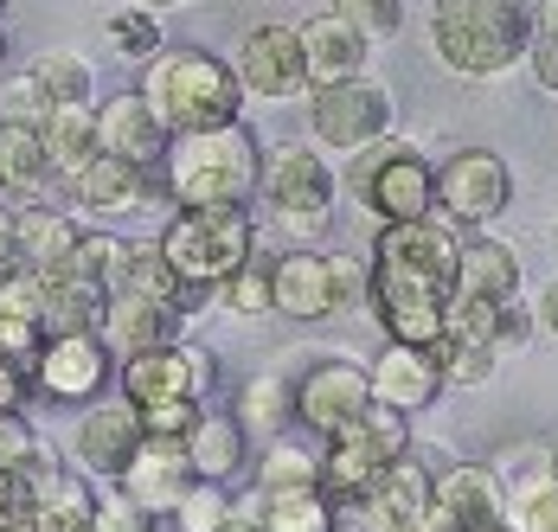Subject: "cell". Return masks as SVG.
Segmentation results:
<instances>
[{
  "label": "cell",
  "instance_id": "obj_30",
  "mask_svg": "<svg viewBox=\"0 0 558 532\" xmlns=\"http://www.w3.org/2000/svg\"><path fill=\"white\" fill-rule=\"evenodd\" d=\"M39 142H46V155H52V173H58V180L84 173L90 160L104 155V142H97V104L46 109V122H39Z\"/></svg>",
  "mask_w": 558,
  "mask_h": 532
},
{
  "label": "cell",
  "instance_id": "obj_59",
  "mask_svg": "<svg viewBox=\"0 0 558 532\" xmlns=\"http://www.w3.org/2000/svg\"><path fill=\"white\" fill-rule=\"evenodd\" d=\"M462 532H513L507 520H488V527H462Z\"/></svg>",
  "mask_w": 558,
  "mask_h": 532
},
{
  "label": "cell",
  "instance_id": "obj_28",
  "mask_svg": "<svg viewBox=\"0 0 558 532\" xmlns=\"http://www.w3.org/2000/svg\"><path fill=\"white\" fill-rule=\"evenodd\" d=\"M180 449H186V462H193L199 481H231L244 462H251V436H244V424H238L231 411H206V404H199V418L186 424Z\"/></svg>",
  "mask_w": 558,
  "mask_h": 532
},
{
  "label": "cell",
  "instance_id": "obj_46",
  "mask_svg": "<svg viewBox=\"0 0 558 532\" xmlns=\"http://www.w3.org/2000/svg\"><path fill=\"white\" fill-rule=\"evenodd\" d=\"M39 430L26 424V411H0V475H20L33 456H39Z\"/></svg>",
  "mask_w": 558,
  "mask_h": 532
},
{
  "label": "cell",
  "instance_id": "obj_24",
  "mask_svg": "<svg viewBox=\"0 0 558 532\" xmlns=\"http://www.w3.org/2000/svg\"><path fill=\"white\" fill-rule=\"evenodd\" d=\"M366 385H373V404L404 411V418H417V411H430V404L444 398L437 360H430L424 347H398V340H386V353L366 366Z\"/></svg>",
  "mask_w": 558,
  "mask_h": 532
},
{
  "label": "cell",
  "instance_id": "obj_56",
  "mask_svg": "<svg viewBox=\"0 0 558 532\" xmlns=\"http://www.w3.org/2000/svg\"><path fill=\"white\" fill-rule=\"evenodd\" d=\"M533 33H553L558 39V0H533Z\"/></svg>",
  "mask_w": 558,
  "mask_h": 532
},
{
  "label": "cell",
  "instance_id": "obj_41",
  "mask_svg": "<svg viewBox=\"0 0 558 532\" xmlns=\"http://www.w3.org/2000/svg\"><path fill=\"white\" fill-rule=\"evenodd\" d=\"M328 13H335V20H347L366 46H386V39H398V33H404V0H335Z\"/></svg>",
  "mask_w": 558,
  "mask_h": 532
},
{
  "label": "cell",
  "instance_id": "obj_50",
  "mask_svg": "<svg viewBox=\"0 0 558 532\" xmlns=\"http://www.w3.org/2000/svg\"><path fill=\"white\" fill-rule=\"evenodd\" d=\"M526 71H533L539 90H553L558 97V39L553 33H533V46H526Z\"/></svg>",
  "mask_w": 558,
  "mask_h": 532
},
{
  "label": "cell",
  "instance_id": "obj_32",
  "mask_svg": "<svg viewBox=\"0 0 558 532\" xmlns=\"http://www.w3.org/2000/svg\"><path fill=\"white\" fill-rule=\"evenodd\" d=\"M116 289H129V295H155V302H173V309H186L193 315V289L180 282L161 257V244L155 238H129V257H122V276H116Z\"/></svg>",
  "mask_w": 558,
  "mask_h": 532
},
{
  "label": "cell",
  "instance_id": "obj_47",
  "mask_svg": "<svg viewBox=\"0 0 558 532\" xmlns=\"http://www.w3.org/2000/svg\"><path fill=\"white\" fill-rule=\"evenodd\" d=\"M501 520H507L513 532H558V487H533V494L507 500Z\"/></svg>",
  "mask_w": 558,
  "mask_h": 532
},
{
  "label": "cell",
  "instance_id": "obj_20",
  "mask_svg": "<svg viewBox=\"0 0 558 532\" xmlns=\"http://www.w3.org/2000/svg\"><path fill=\"white\" fill-rule=\"evenodd\" d=\"M71 193L90 218H129V213H148V200H168L161 173L148 167H129L116 155H97L84 173H71Z\"/></svg>",
  "mask_w": 558,
  "mask_h": 532
},
{
  "label": "cell",
  "instance_id": "obj_5",
  "mask_svg": "<svg viewBox=\"0 0 558 532\" xmlns=\"http://www.w3.org/2000/svg\"><path fill=\"white\" fill-rule=\"evenodd\" d=\"M155 244L193 295H213L244 257H257V213L251 206H213V213L206 206H173Z\"/></svg>",
  "mask_w": 558,
  "mask_h": 532
},
{
  "label": "cell",
  "instance_id": "obj_34",
  "mask_svg": "<svg viewBox=\"0 0 558 532\" xmlns=\"http://www.w3.org/2000/svg\"><path fill=\"white\" fill-rule=\"evenodd\" d=\"M340 507L322 487H277L264 494V532H335Z\"/></svg>",
  "mask_w": 558,
  "mask_h": 532
},
{
  "label": "cell",
  "instance_id": "obj_15",
  "mask_svg": "<svg viewBox=\"0 0 558 532\" xmlns=\"http://www.w3.org/2000/svg\"><path fill=\"white\" fill-rule=\"evenodd\" d=\"M20 494H26L33 532H90L97 481L84 475V469H71V462H52V449H39L20 469Z\"/></svg>",
  "mask_w": 558,
  "mask_h": 532
},
{
  "label": "cell",
  "instance_id": "obj_57",
  "mask_svg": "<svg viewBox=\"0 0 558 532\" xmlns=\"http://www.w3.org/2000/svg\"><path fill=\"white\" fill-rule=\"evenodd\" d=\"M135 7H148V13H161V20H168V13H180V7H193V0H135Z\"/></svg>",
  "mask_w": 558,
  "mask_h": 532
},
{
  "label": "cell",
  "instance_id": "obj_52",
  "mask_svg": "<svg viewBox=\"0 0 558 532\" xmlns=\"http://www.w3.org/2000/svg\"><path fill=\"white\" fill-rule=\"evenodd\" d=\"M219 532H264V494L251 487L244 500H231V507H225V527H219Z\"/></svg>",
  "mask_w": 558,
  "mask_h": 532
},
{
  "label": "cell",
  "instance_id": "obj_53",
  "mask_svg": "<svg viewBox=\"0 0 558 532\" xmlns=\"http://www.w3.org/2000/svg\"><path fill=\"white\" fill-rule=\"evenodd\" d=\"M26 391H33V378H26V366L0 360V411H20V404H26Z\"/></svg>",
  "mask_w": 558,
  "mask_h": 532
},
{
  "label": "cell",
  "instance_id": "obj_31",
  "mask_svg": "<svg viewBox=\"0 0 558 532\" xmlns=\"http://www.w3.org/2000/svg\"><path fill=\"white\" fill-rule=\"evenodd\" d=\"M238 424H244V436H282V430L295 424V385L282 373H257L244 378V391H238V411H231Z\"/></svg>",
  "mask_w": 558,
  "mask_h": 532
},
{
  "label": "cell",
  "instance_id": "obj_40",
  "mask_svg": "<svg viewBox=\"0 0 558 532\" xmlns=\"http://www.w3.org/2000/svg\"><path fill=\"white\" fill-rule=\"evenodd\" d=\"M213 295H219L225 315H238V321L277 315V309H270V264H264V257H244V264L231 269L219 289H213Z\"/></svg>",
  "mask_w": 558,
  "mask_h": 532
},
{
  "label": "cell",
  "instance_id": "obj_48",
  "mask_svg": "<svg viewBox=\"0 0 558 532\" xmlns=\"http://www.w3.org/2000/svg\"><path fill=\"white\" fill-rule=\"evenodd\" d=\"M328 269H335V315H366V257L328 251Z\"/></svg>",
  "mask_w": 558,
  "mask_h": 532
},
{
  "label": "cell",
  "instance_id": "obj_25",
  "mask_svg": "<svg viewBox=\"0 0 558 532\" xmlns=\"http://www.w3.org/2000/svg\"><path fill=\"white\" fill-rule=\"evenodd\" d=\"M526 269H520V251L495 238V231H469L462 251H456V289L449 295H469V302H501V295H520Z\"/></svg>",
  "mask_w": 558,
  "mask_h": 532
},
{
  "label": "cell",
  "instance_id": "obj_18",
  "mask_svg": "<svg viewBox=\"0 0 558 532\" xmlns=\"http://www.w3.org/2000/svg\"><path fill=\"white\" fill-rule=\"evenodd\" d=\"M180 321H186V309H173V302L110 289V295H104V315H97V334H104V347H110L116 360H135V353H148V347L180 340Z\"/></svg>",
  "mask_w": 558,
  "mask_h": 532
},
{
  "label": "cell",
  "instance_id": "obj_29",
  "mask_svg": "<svg viewBox=\"0 0 558 532\" xmlns=\"http://www.w3.org/2000/svg\"><path fill=\"white\" fill-rule=\"evenodd\" d=\"M52 155L39 142V129L26 122H0V200H39L52 186Z\"/></svg>",
  "mask_w": 558,
  "mask_h": 532
},
{
  "label": "cell",
  "instance_id": "obj_51",
  "mask_svg": "<svg viewBox=\"0 0 558 532\" xmlns=\"http://www.w3.org/2000/svg\"><path fill=\"white\" fill-rule=\"evenodd\" d=\"M193 418H199V404H148V411H142V430H148V436H186Z\"/></svg>",
  "mask_w": 558,
  "mask_h": 532
},
{
  "label": "cell",
  "instance_id": "obj_26",
  "mask_svg": "<svg viewBox=\"0 0 558 532\" xmlns=\"http://www.w3.org/2000/svg\"><path fill=\"white\" fill-rule=\"evenodd\" d=\"M295 39H302V71H308V90H322V84H347V77H366V39L335 20V13H315V20H302L295 26Z\"/></svg>",
  "mask_w": 558,
  "mask_h": 532
},
{
  "label": "cell",
  "instance_id": "obj_22",
  "mask_svg": "<svg viewBox=\"0 0 558 532\" xmlns=\"http://www.w3.org/2000/svg\"><path fill=\"white\" fill-rule=\"evenodd\" d=\"M353 513H360L366 532H417L424 527V520H430V469L417 462V449L398 456L386 475L373 481V494H366Z\"/></svg>",
  "mask_w": 558,
  "mask_h": 532
},
{
  "label": "cell",
  "instance_id": "obj_1",
  "mask_svg": "<svg viewBox=\"0 0 558 532\" xmlns=\"http://www.w3.org/2000/svg\"><path fill=\"white\" fill-rule=\"evenodd\" d=\"M430 46L449 77H513L533 46V0H430Z\"/></svg>",
  "mask_w": 558,
  "mask_h": 532
},
{
  "label": "cell",
  "instance_id": "obj_43",
  "mask_svg": "<svg viewBox=\"0 0 558 532\" xmlns=\"http://www.w3.org/2000/svg\"><path fill=\"white\" fill-rule=\"evenodd\" d=\"M225 507H231L225 481H193V487L173 500V527H180V532H219L225 527Z\"/></svg>",
  "mask_w": 558,
  "mask_h": 532
},
{
  "label": "cell",
  "instance_id": "obj_58",
  "mask_svg": "<svg viewBox=\"0 0 558 532\" xmlns=\"http://www.w3.org/2000/svg\"><path fill=\"white\" fill-rule=\"evenodd\" d=\"M546 462H553V487H558V436L546 443Z\"/></svg>",
  "mask_w": 558,
  "mask_h": 532
},
{
  "label": "cell",
  "instance_id": "obj_42",
  "mask_svg": "<svg viewBox=\"0 0 558 532\" xmlns=\"http://www.w3.org/2000/svg\"><path fill=\"white\" fill-rule=\"evenodd\" d=\"M495 481H501L507 500H520V494H533V487H553V462H546V443H520V449H507L501 462H488Z\"/></svg>",
  "mask_w": 558,
  "mask_h": 532
},
{
  "label": "cell",
  "instance_id": "obj_27",
  "mask_svg": "<svg viewBox=\"0 0 558 532\" xmlns=\"http://www.w3.org/2000/svg\"><path fill=\"white\" fill-rule=\"evenodd\" d=\"M77 218L58 213V206H13V269H33V276H64V257L77 244Z\"/></svg>",
  "mask_w": 558,
  "mask_h": 532
},
{
  "label": "cell",
  "instance_id": "obj_39",
  "mask_svg": "<svg viewBox=\"0 0 558 532\" xmlns=\"http://www.w3.org/2000/svg\"><path fill=\"white\" fill-rule=\"evenodd\" d=\"M97 315H104V289L71 282V276L46 282V334H84V327H97Z\"/></svg>",
  "mask_w": 558,
  "mask_h": 532
},
{
  "label": "cell",
  "instance_id": "obj_21",
  "mask_svg": "<svg viewBox=\"0 0 558 532\" xmlns=\"http://www.w3.org/2000/svg\"><path fill=\"white\" fill-rule=\"evenodd\" d=\"M193 462H186V449H180V436H142V449L129 456V469L116 475V487L135 500V507H148L155 520L173 513V500L193 487Z\"/></svg>",
  "mask_w": 558,
  "mask_h": 532
},
{
  "label": "cell",
  "instance_id": "obj_60",
  "mask_svg": "<svg viewBox=\"0 0 558 532\" xmlns=\"http://www.w3.org/2000/svg\"><path fill=\"white\" fill-rule=\"evenodd\" d=\"M0 26H7V0H0Z\"/></svg>",
  "mask_w": 558,
  "mask_h": 532
},
{
  "label": "cell",
  "instance_id": "obj_35",
  "mask_svg": "<svg viewBox=\"0 0 558 532\" xmlns=\"http://www.w3.org/2000/svg\"><path fill=\"white\" fill-rule=\"evenodd\" d=\"M430 360H437V378L456 385V391H482L488 378L501 373V353L482 347V340H469V334H456V327H444V340L430 347Z\"/></svg>",
  "mask_w": 558,
  "mask_h": 532
},
{
  "label": "cell",
  "instance_id": "obj_8",
  "mask_svg": "<svg viewBox=\"0 0 558 532\" xmlns=\"http://www.w3.org/2000/svg\"><path fill=\"white\" fill-rule=\"evenodd\" d=\"M398 456H411V418L386 411V404H366V418L353 430L328 436V449H322V494L335 507H360L373 494V481L386 475Z\"/></svg>",
  "mask_w": 558,
  "mask_h": 532
},
{
  "label": "cell",
  "instance_id": "obj_17",
  "mask_svg": "<svg viewBox=\"0 0 558 532\" xmlns=\"http://www.w3.org/2000/svg\"><path fill=\"white\" fill-rule=\"evenodd\" d=\"M507 513V494L488 462H444L430 475V520L444 532H462V527H488Z\"/></svg>",
  "mask_w": 558,
  "mask_h": 532
},
{
  "label": "cell",
  "instance_id": "obj_7",
  "mask_svg": "<svg viewBox=\"0 0 558 532\" xmlns=\"http://www.w3.org/2000/svg\"><path fill=\"white\" fill-rule=\"evenodd\" d=\"M347 186L379 225H411V218L437 213V167L417 155V142H398V135L360 148Z\"/></svg>",
  "mask_w": 558,
  "mask_h": 532
},
{
  "label": "cell",
  "instance_id": "obj_3",
  "mask_svg": "<svg viewBox=\"0 0 558 532\" xmlns=\"http://www.w3.org/2000/svg\"><path fill=\"white\" fill-rule=\"evenodd\" d=\"M142 97L168 122V135H199V129H225L244 116L231 58L206 52V46H161L142 64Z\"/></svg>",
  "mask_w": 558,
  "mask_h": 532
},
{
  "label": "cell",
  "instance_id": "obj_19",
  "mask_svg": "<svg viewBox=\"0 0 558 532\" xmlns=\"http://www.w3.org/2000/svg\"><path fill=\"white\" fill-rule=\"evenodd\" d=\"M97 142H104V155L155 173L173 135H168V122L155 116V104H148L142 90H116L110 104H97Z\"/></svg>",
  "mask_w": 558,
  "mask_h": 532
},
{
  "label": "cell",
  "instance_id": "obj_4",
  "mask_svg": "<svg viewBox=\"0 0 558 532\" xmlns=\"http://www.w3.org/2000/svg\"><path fill=\"white\" fill-rule=\"evenodd\" d=\"M462 238H469V231H456L444 213L411 218V225H379L373 257H366V315L386 309V302H411V295L449 302Z\"/></svg>",
  "mask_w": 558,
  "mask_h": 532
},
{
  "label": "cell",
  "instance_id": "obj_36",
  "mask_svg": "<svg viewBox=\"0 0 558 532\" xmlns=\"http://www.w3.org/2000/svg\"><path fill=\"white\" fill-rule=\"evenodd\" d=\"M277 487H322V456L289 430L264 443V462H257V494H277Z\"/></svg>",
  "mask_w": 558,
  "mask_h": 532
},
{
  "label": "cell",
  "instance_id": "obj_38",
  "mask_svg": "<svg viewBox=\"0 0 558 532\" xmlns=\"http://www.w3.org/2000/svg\"><path fill=\"white\" fill-rule=\"evenodd\" d=\"M104 39H110V52L129 58V64H148V58L168 46V33H161V13H148V7H135V0L110 7V20H104Z\"/></svg>",
  "mask_w": 558,
  "mask_h": 532
},
{
  "label": "cell",
  "instance_id": "obj_13",
  "mask_svg": "<svg viewBox=\"0 0 558 532\" xmlns=\"http://www.w3.org/2000/svg\"><path fill=\"white\" fill-rule=\"evenodd\" d=\"M366 404H373L366 366H360V360H347V353H322L308 373L295 378V424L315 430L322 443L360 424V418H366Z\"/></svg>",
  "mask_w": 558,
  "mask_h": 532
},
{
  "label": "cell",
  "instance_id": "obj_44",
  "mask_svg": "<svg viewBox=\"0 0 558 532\" xmlns=\"http://www.w3.org/2000/svg\"><path fill=\"white\" fill-rule=\"evenodd\" d=\"M161 520L148 513V507H135L122 487H97V513H90V532H155Z\"/></svg>",
  "mask_w": 558,
  "mask_h": 532
},
{
  "label": "cell",
  "instance_id": "obj_49",
  "mask_svg": "<svg viewBox=\"0 0 558 532\" xmlns=\"http://www.w3.org/2000/svg\"><path fill=\"white\" fill-rule=\"evenodd\" d=\"M539 327H533V302L526 295H501L495 302V353H513V347H526Z\"/></svg>",
  "mask_w": 558,
  "mask_h": 532
},
{
  "label": "cell",
  "instance_id": "obj_23",
  "mask_svg": "<svg viewBox=\"0 0 558 532\" xmlns=\"http://www.w3.org/2000/svg\"><path fill=\"white\" fill-rule=\"evenodd\" d=\"M270 309L289 321H328L335 315V269L328 251L315 244H295L270 264Z\"/></svg>",
  "mask_w": 558,
  "mask_h": 532
},
{
  "label": "cell",
  "instance_id": "obj_2",
  "mask_svg": "<svg viewBox=\"0 0 558 532\" xmlns=\"http://www.w3.org/2000/svg\"><path fill=\"white\" fill-rule=\"evenodd\" d=\"M161 186L168 206H257V173H264V142L257 129L238 116L225 129H199V135H173L161 155Z\"/></svg>",
  "mask_w": 558,
  "mask_h": 532
},
{
  "label": "cell",
  "instance_id": "obj_54",
  "mask_svg": "<svg viewBox=\"0 0 558 532\" xmlns=\"http://www.w3.org/2000/svg\"><path fill=\"white\" fill-rule=\"evenodd\" d=\"M533 327H539V334H553V340H558V276L546 282V289H539V302H533Z\"/></svg>",
  "mask_w": 558,
  "mask_h": 532
},
{
  "label": "cell",
  "instance_id": "obj_37",
  "mask_svg": "<svg viewBox=\"0 0 558 532\" xmlns=\"http://www.w3.org/2000/svg\"><path fill=\"white\" fill-rule=\"evenodd\" d=\"M122 257H129V238H116V231H77V244H71V257H64V276L110 295L116 276H122Z\"/></svg>",
  "mask_w": 558,
  "mask_h": 532
},
{
  "label": "cell",
  "instance_id": "obj_10",
  "mask_svg": "<svg viewBox=\"0 0 558 532\" xmlns=\"http://www.w3.org/2000/svg\"><path fill=\"white\" fill-rule=\"evenodd\" d=\"M116 385L135 411L148 404H206L213 385H219V360L193 340H168V347H148L135 360H116Z\"/></svg>",
  "mask_w": 558,
  "mask_h": 532
},
{
  "label": "cell",
  "instance_id": "obj_33",
  "mask_svg": "<svg viewBox=\"0 0 558 532\" xmlns=\"http://www.w3.org/2000/svg\"><path fill=\"white\" fill-rule=\"evenodd\" d=\"M33 84L46 90V104L64 109V104H97V64L84 52H64V46H52V52H39L33 64Z\"/></svg>",
  "mask_w": 558,
  "mask_h": 532
},
{
  "label": "cell",
  "instance_id": "obj_12",
  "mask_svg": "<svg viewBox=\"0 0 558 532\" xmlns=\"http://www.w3.org/2000/svg\"><path fill=\"white\" fill-rule=\"evenodd\" d=\"M26 378L52 404H97L116 378V353L104 347L97 327H84V334H46V347L33 353Z\"/></svg>",
  "mask_w": 558,
  "mask_h": 532
},
{
  "label": "cell",
  "instance_id": "obj_16",
  "mask_svg": "<svg viewBox=\"0 0 558 532\" xmlns=\"http://www.w3.org/2000/svg\"><path fill=\"white\" fill-rule=\"evenodd\" d=\"M142 411L129 398H97L84 418H77V436H71V469H84L90 481H116L129 469V456L142 449Z\"/></svg>",
  "mask_w": 558,
  "mask_h": 532
},
{
  "label": "cell",
  "instance_id": "obj_45",
  "mask_svg": "<svg viewBox=\"0 0 558 532\" xmlns=\"http://www.w3.org/2000/svg\"><path fill=\"white\" fill-rule=\"evenodd\" d=\"M46 90L33 84V71H13V77H0V122H26V129H39L46 122Z\"/></svg>",
  "mask_w": 558,
  "mask_h": 532
},
{
  "label": "cell",
  "instance_id": "obj_61",
  "mask_svg": "<svg viewBox=\"0 0 558 532\" xmlns=\"http://www.w3.org/2000/svg\"><path fill=\"white\" fill-rule=\"evenodd\" d=\"M553 244H558V225H553Z\"/></svg>",
  "mask_w": 558,
  "mask_h": 532
},
{
  "label": "cell",
  "instance_id": "obj_55",
  "mask_svg": "<svg viewBox=\"0 0 558 532\" xmlns=\"http://www.w3.org/2000/svg\"><path fill=\"white\" fill-rule=\"evenodd\" d=\"M13 269V206H0V276Z\"/></svg>",
  "mask_w": 558,
  "mask_h": 532
},
{
  "label": "cell",
  "instance_id": "obj_6",
  "mask_svg": "<svg viewBox=\"0 0 558 532\" xmlns=\"http://www.w3.org/2000/svg\"><path fill=\"white\" fill-rule=\"evenodd\" d=\"M257 200L270 206V225H277L282 238L308 244V238H322L328 218H335L340 173L315 142H277V148L264 155V173H257Z\"/></svg>",
  "mask_w": 558,
  "mask_h": 532
},
{
  "label": "cell",
  "instance_id": "obj_11",
  "mask_svg": "<svg viewBox=\"0 0 558 532\" xmlns=\"http://www.w3.org/2000/svg\"><path fill=\"white\" fill-rule=\"evenodd\" d=\"M513 200V167L495 148H456L437 167V213L456 231H488Z\"/></svg>",
  "mask_w": 558,
  "mask_h": 532
},
{
  "label": "cell",
  "instance_id": "obj_14",
  "mask_svg": "<svg viewBox=\"0 0 558 532\" xmlns=\"http://www.w3.org/2000/svg\"><path fill=\"white\" fill-rule=\"evenodd\" d=\"M238 71V90L244 97H264V104H289V97H308V71H302V39L289 20H264L244 33V46L231 52Z\"/></svg>",
  "mask_w": 558,
  "mask_h": 532
},
{
  "label": "cell",
  "instance_id": "obj_9",
  "mask_svg": "<svg viewBox=\"0 0 558 532\" xmlns=\"http://www.w3.org/2000/svg\"><path fill=\"white\" fill-rule=\"evenodd\" d=\"M308 135L322 155H360L373 142H386L398 122V97L379 77H347V84H322L308 90Z\"/></svg>",
  "mask_w": 558,
  "mask_h": 532
}]
</instances>
